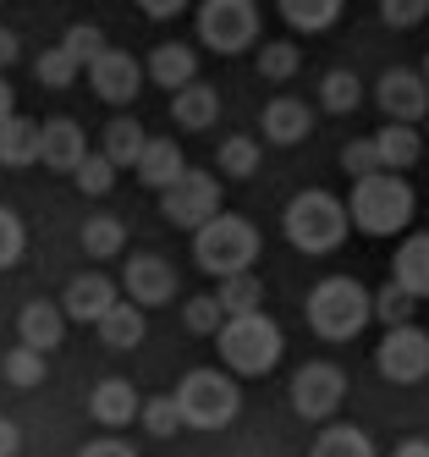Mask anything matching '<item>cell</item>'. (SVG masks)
Listing matches in <instances>:
<instances>
[{"mask_svg":"<svg viewBox=\"0 0 429 457\" xmlns=\"http://www.w3.org/2000/svg\"><path fill=\"white\" fill-rule=\"evenodd\" d=\"M303 314H309V331L319 342H352L375 320V292L358 276H325V281H314Z\"/></svg>","mask_w":429,"mask_h":457,"instance_id":"3","label":"cell"},{"mask_svg":"<svg viewBox=\"0 0 429 457\" xmlns=\"http://www.w3.org/2000/svg\"><path fill=\"white\" fill-rule=\"evenodd\" d=\"M215 298H220V309H226V314H253V309H264V281H259L253 270H237V276H220V287H215Z\"/></svg>","mask_w":429,"mask_h":457,"instance_id":"28","label":"cell"},{"mask_svg":"<svg viewBox=\"0 0 429 457\" xmlns=\"http://www.w3.org/2000/svg\"><path fill=\"white\" fill-rule=\"evenodd\" d=\"M319 105H325V111H336V116L358 111V105H363V83H358V72H347V67L325 72V78H319Z\"/></svg>","mask_w":429,"mask_h":457,"instance_id":"34","label":"cell"},{"mask_svg":"<svg viewBox=\"0 0 429 457\" xmlns=\"http://www.w3.org/2000/svg\"><path fill=\"white\" fill-rule=\"evenodd\" d=\"M198 45L215 55H243L248 45H259V6L253 0H198Z\"/></svg>","mask_w":429,"mask_h":457,"instance_id":"7","label":"cell"},{"mask_svg":"<svg viewBox=\"0 0 429 457\" xmlns=\"http://www.w3.org/2000/svg\"><path fill=\"white\" fill-rule=\"evenodd\" d=\"M132 171H138V182H144V187L165 193V187H171V182L187 171V154H182V144H177V138H149L144 160H138Z\"/></svg>","mask_w":429,"mask_h":457,"instance_id":"21","label":"cell"},{"mask_svg":"<svg viewBox=\"0 0 429 457\" xmlns=\"http://www.w3.org/2000/svg\"><path fill=\"white\" fill-rule=\"evenodd\" d=\"M391 457H429V441H424V436H408V441H396Z\"/></svg>","mask_w":429,"mask_h":457,"instance_id":"48","label":"cell"},{"mask_svg":"<svg viewBox=\"0 0 429 457\" xmlns=\"http://www.w3.org/2000/svg\"><path fill=\"white\" fill-rule=\"evenodd\" d=\"M375 370L391 386H418L429 380V331L424 325H391L375 347Z\"/></svg>","mask_w":429,"mask_h":457,"instance_id":"9","label":"cell"},{"mask_svg":"<svg viewBox=\"0 0 429 457\" xmlns=\"http://www.w3.org/2000/svg\"><path fill=\"white\" fill-rule=\"evenodd\" d=\"M177 408H182V424L187 430H226L231 419L243 413V391H237V375H220V370H187L177 380Z\"/></svg>","mask_w":429,"mask_h":457,"instance_id":"6","label":"cell"},{"mask_svg":"<svg viewBox=\"0 0 429 457\" xmlns=\"http://www.w3.org/2000/svg\"><path fill=\"white\" fill-rule=\"evenodd\" d=\"M144 149H149V133H144V121H138V116H116V121L105 127V154L116 160L121 171H127V166H138Z\"/></svg>","mask_w":429,"mask_h":457,"instance_id":"27","label":"cell"},{"mask_svg":"<svg viewBox=\"0 0 429 457\" xmlns=\"http://www.w3.org/2000/svg\"><path fill=\"white\" fill-rule=\"evenodd\" d=\"M171 121L182 127V133H210V127L220 121V88H210L204 78L177 88L171 94Z\"/></svg>","mask_w":429,"mask_h":457,"instance_id":"20","label":"cell"},{"mask_svg":"<svg viewBox=\"0 0 429 457\" xmlns=\"http://www.w3.org/2000/svg\"><path fill=\"white\" fill-rule=\"evenodd\" d=\"M281 232L297 253H309V259H325V253H336L352 232V210L347 199H336V193H325V187H303L297 199L286 204L281 215Z\"/></svg>","mask_w":429,"mask_h":457,"instance_id":"1","label":"cell"},{"mask_svg":"<svg viewBox=\"0 0 429 457\" xmlns=\"http://www.w3.org/2000/svg\"><path fill=\"white\" fill-rule=\"evenodd\" d=\"M380 17H385V28L408 34V28H418L429 17V0H380Z\"/></svg>","mask_w":429,"mask_h":457,"instance_id":"43","label":"cell"},{"mask_svg":"<svg viewBox=\"0 0 429 457\" xmlns=\"http://www.w3.org/2000/svg\"><path fill=\"white\" fill-rule=\"evenodd\" d=\"M391 281H402L413 298H429V232H413L391 259Z\"/></svg>","mask_w":429,"mask_h":457,"instance_id":"26","label":"cell"},{"mask_svg":"<svg viewBox=\"0 0 429 457\" xmlns=\"http://www.w3.org/2000/svg\"><path fill=\"white\" fill-rule=\"evenodd\" d=\"M94 331H99V342H105L111 353H132V347H138L144 337H149V320H144V303H116L105 320H99L94 325Z\"/></svg>","mask_w":429,"mask_h":457,"instance_id":"24","label":"cell"},{"mask_svg":"<svg viewBox=\"0 0 429 457\" xmlns=\"http://www.w3.org/2000/svg\"><path fill=\"white\" fill-rule=\"evenodd\" d=\"M0 375H6V386H17V391L45 386V353L28 347V342H17L6 358H0Z\"/></svg>","mask_w":429,"mask_h":457,"instance_id":"33","label":"cell"},{"mask_svg":"<svg viewBox=\"0 0 429 457\" xmlns=\"http://www.w3.org/2000/svg\"><path fill=\"white\" fill-rule=\"evenodd\" d=\"M22 253H28V226H22L17 210L0 204V270H12Z\"/></svg>","mask_w":429,"mask_h":457,"instance_id":"41","label":"cell"},{"mask_svg":"<svg viewBox=\"0 0 429 457\" xmlns=\"http://www.w3.org/2000/svg\"><path fill=\"white\" fill-rule=\"evenodd\" d=\"M121 248H127L121 215H94V220L83 226V253H88V259H121Z\"/></svg>","mask_w":429,"mask_h":457,"instance_id":"32","label":"cell"},{"mask_svg":"<svg viewBox=\"0 0 429 457\" xmlns=\"http://www.w3.org/2000/svg\"><path fill=\"white\" fill-rule=\"evenodd\" d=\"M259 133L264 144H276V149H292V144H303L314 133V116L303 100H292V94H276V100H264L259 111Z\"/></svg>","mask_w":429,"mask_h":457,"instance_id":"15","label":"cell"},{"mask_svg":"<svg viewBox=\"0 0 429 457\" xmlns=\"http://www.w3.org/2000/svg\"><path fill=\"white\" fill-rule=\"evenodd\" d=\"M375 144H380V166L385 171H413L424 160V138H418L413 121H385L375 133Z\"/></svg>","mask_w":429,"mask_h":457,"instance_id":"23","label":"cell"},{"mask_svg":"<svg viewBox=\"0 0 429 457\" xmlns=\"http://www.w3.org/2000/svg\"><path fill=\"white\" fill-rule=\"evenodd\" d=\"M78 72H83V61L66 50V45H50L39 61H33V78H39L45 88H72V83H78Z\"/></svg>","mask_w":429,"mask_h":457,"instance_id":"36","label":"cell"},{"mask_svg":"<svg viewBox=\"0 0 429 457\" xmlns=\"http://www.w3.org/2000/svg\"><path fill=\"white\" fill-rule=\"evenodd\" d=\"M78 457H138V452H132L127 441H111V436H99V441H88Z\"/></svg>","mask_w":429,"mask_h":457,"instance_id":"45","label":"cell"},{"mask_svg":"<svg viewBox=\"0 0 429 457\" xmlns=\"http://www.w3.org/2000/svg\"><path fill=\"white\" fill-rule=\"evenodd\" d=\"M17 452H22V430L12 419H0V457H17Z\"/></svg>","mask_w":429,"mask_h":457,"instance_id":"46","label":"cell"},{"mask_svg":"<svg viewBox=\"0 0 429 457\" xmlns=\"http://www.w3.org/2000/svg\"><path fill=\"white\" fill-rule=\"evenodd\" d=\"M144 78H149V67H144L132 50H116V45L88 67V88H94L105 105H132V100L144 94Z\"/></svg>","mask_w":429,"mask_h":457,"instance_id":"11","label":"cell"},{"mask_svg":"<svg viewBox=\"0 0 429 457\" xmlns=\"http://www.w3.org/2000/svg\"><path fill=\"white\" fill-rule=\"evenodd\" d=\"M215 342H220V364H226L231 375H270V370L281 364V353H286L281 325L264 314V309L231 314V320L220 325Z\"/></svg>","mask_w":429,"mask_h":457,"instance_id":"4","label":"cell"},{"mask_svg":"<svg viewBox=\"0 0 429 457\" xmlns=\"http://www.w3.org/2000/svg\"><path fill=\"white\" fill-rule=\"evenodd\" d=\"M116 171H121V166H116L105 149H99V154H88L83 166L72 171V182H78V193H94V199H105V193L116 187Z\"/></svg>","mask_w":429,"mask_h":457,"instance_id":"38","label":"cell"},{"mask_svg":"<svg viewBox=\"0 0 429 457\" xmlns=\"http://www.w3.org/2000/svg\"><path fill=\"white\" fill-rule=\"evenodd\" d=\"M66 309L61 303H50V298H33V303H22V314H17V337L28 342V347H39V353H55L61 342H66Z\"/></svg>","mask_w":429,"mask_h":457,"instance_id":"19","label":"cell"},{"mask_svg":"<svg viewBox=\"0 0 429 457\" xmlns=\"http://www.w3.org/2000/svg\"><path fill=\"white\" fill-rule=\"evenodd\" d=\"M6 116H17V100H12V83H6V72H0V121Z\"/></svg>","mask_w":429,"mask_h":457,"instance_id":"49","label":"cell"},{"mask_svg":"<svg viewBox=\"0 0 429 457\" xmlns=\"http://www.w3.org/2000/svg\"><path fill=\"white\" fill-rule=\"evenodd\" d=\"M418 303H424V298H413L402 281H385V287L375 292V320L385 325V331H391V325H413Z\"/></svg>","mask_w":429,"mask_h":457,"instance_id":"35","label":"cell"},{"mask_svg":"<svg viewBox=\"0 0 429 457\" xmlns=\"http://www.w3.org/2000/svg\"><path fill=\"white\" fill-rule=\"evenodd\" d=\"M342 171L358 182V177H375V171H385L380 166V144L375 138H352L347 149H342Z\"/></svg>","mask_w":429,"mask_h":457,"instance_id":"42","label":"cell"},{"mask_svg":"<svg viewBox=\"0 0 429 457\" xmlns=\"http://www.w3.org/2000/svg\"><path fill=\"white\" fill-rule=\"evenodd\" d=\"M276 6H281L292 34H330V28L342 22L347 0H276Z\"/></svg>","mask_w":429,"mask_h":457,"instance_id":"25","label":"cell"},{"mask_svg":"<svg viewBox=\"0 0 429 457\" xmlns=\"http://www.w3.org/2000/svg\"><path fill=\"white\" fill-rule=\"evenodd\" d=\"M193 259H198V270L215 276V281L248 270L259 259V226L243 220V215H231V210H220L215 220H204L193 232Z\"/></svg>","mask_w":429,"mask_h":457,"instance_id":"5","label":"cell"},{"mask_svg":"<svg viewBox=\"0 0 429 457\" xmlns=\"http://www.w3.org/2000/svg\"><path fill=\"white\" fill-rule=\"evenodd\" d=\"M121 292H127L132 303H144V309L171 303L177 298V265H171V259H160V253H132L127 265H121Z\"/></svg>","mask_w":429,"mask_h":457,"instance_id":"12","label":"cell"},{"mask_svg":"<svg viewBox=\"0 0 429 457\" xmlns=\"http://www.w3.org/2000/svg\"><path fill=\"white\" fill-rule=\"evenodd\" d=\"M61 45L72 50V55L83 61V67H94V61L111 50V45H105V28H94V22H72V28L61 34Z\"/></svg>","mask_w":429,"mask_h":457,"instance_id":"40","label":"cell"},{"mask_svg":"<svg viewBox=\"0 0 429 457\" xmlns=\"http://www.w3.org/2000/svg\"><path fill=\"white\" fill-rule=\"evenodd\" d=\"M347 397V375L336 364H303L292 375V413L309 424H330Z\"/></svg>","mask_w":429,"mask_h":457,"instance_id":"10","label":"cell"},{"mask_svg":"<svg viewBox=\"0 0 429 457\" xmlns=\"http://www.w3.org/2000/svg\"><path fill=\"white\" fill-rule=\"evenodd\" d=\"M297 72H303V50L292 39H264L259 45V78L264 83H292Z\"/></svg>","mask_w":429,"mask_h":457,"instance_id":"30","label":"cell"},{"mask_svg":"<svg viewBox=\"0 0 429 457\" xmlns=\"http://www.w3.org/2000/svg\"><path fill=\"white\" fill-rule=\"evenodd\" d=\"M309 457H375V441L358 430V424H325Z\"/></svg>","mask_w":429,"mask_h":457,"instance_id":"29","label":"cell"},{"mask_svg":"<svg viewBox=\"0 0 429 457\" xmlns=\"http://www.w3.org/2000/svg\"><path fill=\"white\" fill-rule=\"evenodd\" d=\"M215 171H220L226 182H243V177H253V171H259V138H248V133H237V138H220Z\"/></svg>","mask_w":429,"mask_h":457,"instance_id":"31","label":"cell"},{"mask_svg":"<svg viewBox=\"0 0 429 457\" xmlns=\"http://www.w3.org/2000/svg\"><path fill=\"white\" fill-rule=\"evenodd\" d=\"M220 182L226 177H215V171H182L171 187L160 193V215L177 226V232H198L204 220H215L220 215Z\"/></svg>","mask_w":429,"mask_h":457,"instance_id":"8","label":"cell"},{"mask_svg":"<svg viewBox=\"0 0 429 457\" xmlns=\"http://www.w3.org/2000/svg\"><path fill=\"white\" fill-rule=\"evenodd\" d=\"M352 226L363 237H396V232H408L413 215H418V193L408 187L402 171H375V177H358L352 182Z\"/></svg>","mask_w":429,"mask_h":457,"instance_id":"2","label":"cell"},{"mask_svg":"<svg viewBox=\"0 0 429 457\" xmlns=\"http://www.w3.org/2000/svg\"><path fill=\"white\" fill-rule=\"evenodd\" d=\"M138 419H144V430H149L154 441H171V436L182 430V408H177V391H171V397H149Z\"/></svg>","mask_w":429,"mask_h":457,"instance_id":"39","label":"cell"},{"mask_svg":"<svg viewBox=\"0 0 429 457\" xmlns=\"http://www.w3.org/2000/svg\"><path fill=\"white\" fill-rule=\"evenodd\" d=\"M116 303H121V287H116L111 276H99V270L78 276L72 287H66V298H61L66 320H78V325H99V320H105Z\"/></svg>","mask_w":429,"mask_h":457,"instance_id":"14","label":"cell"},{"mask_svg":"<svg viewBox=\"0 0 429 457\" xmlns=\"http://www.w3.org/2000/svg\"><path fill=\"white\" fill-rule=\"evenodd\" d=\"M226 320H231V314L220 309L215 292H198V298H187V309H182V325H187L193 337H220Z\"/></svg>","mask_w":429,"mask_h":457,"instance_id":"37","label":"cell"},{"mask_svg":"<svg viewBox=\"0 0 429 457\" xmlns=\"http://www.w3.org/2000/svg\"><path fill=\"white\" fill-rule=\"evenodd\" d=\"M88 413H94L99 430H121V424H132V419L144 413V397L132 391V380L111 375V380H99V386L88 391Z\"/></svg>","mask_w":429,"mask_h":457,"instance_id":"16","label":"cell"},{"mask_svg":"<svg viewBox=\"0 0 429 457\" xmlns=\"http://www.w3.org/2000/svg\"><path fill=\"white\" fill-rule=\"evenodd\" d=\"M39 144H45V121H33L22 111L0 121V166H6V171L39 166Z\"/></svg>","mask_w":429,"mask_h":457,"instance_id":"18","label":"cell"},{"mask_svg":"<svg viewBox=\"0 0 429 457\" xmlns=\"http://www.w3.org/2000/svg\"><path fill=\"white\" fill-rule=\"evenodd\" d=\"M17 55H22L17 34H12V28H0V72H6V67H17Z\"/></svg>","mask_w":429,"mask_h":457,"instance_id":"47","label":"cell"},{"mask_svg":"<svg viewBox=\"0 0 429 457\" xmlns=\"http://www.w3.org/2000/svg\"><path fill=\"white\" fill-rule=\"evenodd\" d=\"M187 6H193V0H138V12L154 17V22H171V17H182Z\"/></svg>","mask_w":429,"mask_h":457,"instance_id":"44","label":"cell"},{"mask_svg":"<svg viewBox=\"0 0 429 457\" xmlns=\"http://www.w3.org/2000/svg\"><path fill=\"white\" fill-rule=\"evenodd\" d=\"M39 160L50 171H66L72 177L83 160H88V133L72 121V116H50L45 121V144H39Z\"/></svg>","mask_w":429,"mask_h":457,"instance_id":"17","label":"cell"},{"mask_svg":"<svg viewBox=\"0 0 429 457\" xmlns=\"http://www.w3.org/2000/svg\"><path fill=\"white\" fill-rule=\"evenodd\" d=\"M375 105L385 111V121H424L429 116V78L424 72H408V67H391L380 83H375Z\"/></svg>","mask_w":429,"mask_h":457,"instance_id":"13","label":"cell"},{"mask_svg":"<svg viewBox=\"0 0 429 457\" xmlns=\"http://www.w3.org/2000/svg\"><path fill=\"white\" fill-rule=\"evenodd\" d=\"M149 67V83L154 88H187V83H198V55L187 50V45H154V55L144 61Z\"/></svg>","mask_w":429,"mask_h":457,"instance_id":"22","label":"cell"},{"mask_svg":"<svg viewBox=\"0 0 429 457\" xmlns=\"http://www.w3.org/2000/svg\"><path fill=\"white\" fill-rule=\"evenodd\" d=\"M424 78H429V55H424Z\"/></svg>","mask_w":429,"mask_h":457,"instance_id":"50","label":"cell"}]
</instances>
